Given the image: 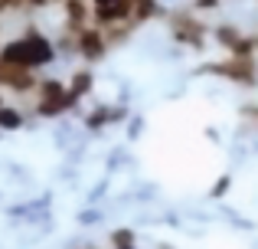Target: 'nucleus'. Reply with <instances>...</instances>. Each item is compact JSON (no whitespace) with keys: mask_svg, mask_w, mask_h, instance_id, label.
<instances>
[{"mask_svg":"<svg viewBox=\"0 0 258 249\" xmlns=\"http://www.w3.org/2000/svg\"><path fill=\"white\" fill-rule=\"evenodd\" d=\"M124 118H127V109H124V105H111V102H105V105H95V109L85 115V128L98 131V128L118 125V122H124Z\"/></svg>","mask_w":258,"mask_h":249,"instance_id":"f257e3e1","label":"nucleus"},{"mask_svg":"<svg viewBox=\"0 0 258 249\" xmlns=\"http://www.w3.org/2000/svg\"><path fill=\"white\" fill-rule=\"evenodd\" d=\"M66 85H69V92L79 98V102L92 95V89H95V72L88 69V63L82 66V69H72L69 79H66Z\"/></svg>","mask_w":258,"mask_h":249,"instance_id":"f03ea898","label":"nucleus"},{"mask_svg":"<svg viewBox=\"0 0 258 249\" xmlns=\"http://www.w3.org/2000/svg\"><path fill=\"white\" fill-rule=\"evenodd\" d=\"M23 125H26V109L23 105H13V102L0 105V128L17 131V128H23Z\"/></svg>","mask_w":258,"mask_h":249,"instance_id":"7ed1b4c3","label":"nucleus"}]
</instances>
